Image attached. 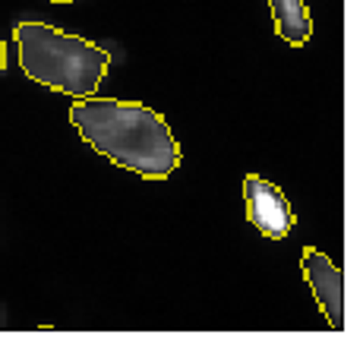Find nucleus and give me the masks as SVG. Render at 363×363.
I'll return each instance as SVG.
<instances>
[{"mask_svg": "<svg viewBox=\"0 0 363 363\" xmlns=\"http://www.w3.org/2000/svg\"><path fill=\"white\" fill-rule=\"evenodd\" d=\"M69 121L82 143L145 180L171 177L180 164V143L174 139L171 127L143 101L89 95L69 108Z\"/></svg>", "mask_w": 363, "mask_h": 363, "instance_id": "obj_1", "label": "nucleus"}, {"mask_svg": "<svg viewBox=\"0 0 363 363\" xmlns=\"http://www.w3.org/2000/svg\"><path fill=\"white\" fill-rule=\"evenodd\" d=\"M13 41L19 48V67L32 82L73 99L99 92L111 67V54L104 48L45 23H19L13 29Z\"/></svg>", "mask_w": 363, "mask_h": 363, "instance_id": "obj_2", "label": "nucleus"}, {"mask_svg": "<svg viewBox=\"0 0 363 363\" xmlns=\"http://www.w3.org/2000/svg\"><path fill=\"white\" fill-rule=\"evenodd\" d=\"M243 199H247V218L250 225H256L265 237L272 240H281L291 234L294 228V208L284 199L281 186L269 184V180L247 174L243 180Z\"/></svg>", "mask_w": 363, "mask_h": 363, "instance_id": "obj_3", "label": "nucleus"}, {"mask_svg": "<svg viewBox=\"0 0 363 363\" xmlns=\"http://www.w3.org/2000/svg\"><path fill=\"white\" fill-rule=\"evenodd\" d=\"M300 269H303L306 284H310L313 297L319 300V310L325 313L329 325L335 332H341L345 329V275H341V269L316 247L303 250Z\"/></svg>", "mask_w": 363, "mask_h": 363, "instance_id": "obj_4", "label": "nucleus"}, {"mask_svg": "<svg viewBox=\"0 0 363 363\" xmlns=\"http://www.w3.org/2000/svg\"><path fill=\"white\" fill-rule=\"evenodd\" d=\"M272 19H275V32L281 35L288 45H306L313 35V19L303 0H269Z\"/></svg>", "mask_w": 363, "mask_h": 363, "instance_id": "obj_5", "label": "nucleus"}, {"mask_svg": "<svg viewBox=\"0 0 363 363\" xmlns=\"http://www.w3.org/2000/svg\"><path fill=\"white\" fill-rule=\"evenodd\" d=\"M6 69V48H4V41H0V73Z\"/></svg>", "mask_w": 363, "mask_h": 363, "instance_id": "obj_6", "label": "nucleus"}, {"mask_svg": "<svg viewBox=\"0 0 363 363\" xmlns=\"http://www.w3.org/2000/svg\"><path fill=\"white\" fill-rule=\"evenodd\" d=\"M54 4H69V0H54Z\"/></svg>", "mask_w": 363, "mask_h": 363, "instance_id": "obj_7", "label": "nucleus"}]
</instances>
